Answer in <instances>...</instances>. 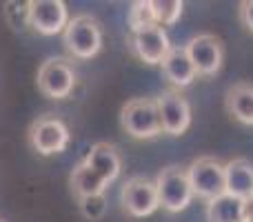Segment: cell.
<instances>
[{"label": "cell", "mask_w": 253, "mask_h": 222, "mask_svg": "<svg viewBox=\"0 0 253 222\" xmlns=\"http://www.w3.org/2000/svg\"><path fill=\"white\" fill-rule=\"evenodd\" d=\"M149 25H156L153 11H151V0H135V2H131L129 13H126V27H129V31H138Z\"/></svg>", "instance_id": "cell-19"}, {"label": "cell", "mask_w": 253, "mask_h": 222, "mask_svg": "<svg viewBox=\"0 0 253 222\" xmlns=\"http://www.w3.org/2000/svg\"><path fill=\"white\" fill-rule=\"evenodd\" d=\"M224 107L229 116L236 118L242 125L253 127V85L236 83L224 93Z\"/></svg>", "instance_id": "cell-16"}, {"label": "cell", "mask_w": 253, "mask_h": 222, "mask_svg": "<svg viewBox=\"0 0 253 222\" xmlns=\"http://www.w3.org/2000/svg\"><path fill=\"white\" fill-rule=\"evenodd\" d=\"M4 18L13 29H25L29 27V0L27 2H4Z\"/></svg>", "instance_id": "cell-20"}, {"label": "cell", "mask_w": 253, "mask_h": 222, "mask_svg": "<svg viewBox=\"0 0 253 222\" xmlns=\"http://www.w3.org/2000/svg\"><path fill=\"white\" fill-rule=\"evenodd\" d=\"M120 205L131 218H147L156 214L160 202H158L156 182L144 176H133L123 184L120 191Z\"/></svg>", "instance_id": "cell-8"}, {"label": "cell", "mask_w": 253, "mask_h": 222, "mask_svg": "<svg viewBox=\"0 0 253 222\" xmlns=\"http://www.w3.org/2000/svg\"><path fill=\"white\" fill-rule=\"evenodd\" d=\"M69 22V9L62 0H29V27L40 36L62 34Z\"/></svg>", "instance_id": "cell-11"}, {"label": "cell", "mask_w": 253, "mask_h": 222, "mask_svg": "<svg viewBox=\"0 0 253 222\" xmlns=\"http://www.w3.org/2000/svg\"><path fill=\"white\" fill-rule=\"evenodd\" d=\"M156 191L160 207L165 211H169V214H180L193 200V189L189 184L187 169H182L178 165H169L158 174Z\"/></svg>", "instance_id": "cell-3"}, {"label": "cell", "mask_w": 253, "mask_h": 222, "mask_svg": "<svg viewBox=\"0 0 253 222\" xmlns=\"http://www.w3.org/2000/svg\"><path fill=\"white\" fill-rule=\"evenodd\" d=\"M69 127L56 116H40L29 127V144L40 156H56L69 147Z\"/></svg>", "instance_id": "cell-6"}, {"label": "cell", "mask_w": 253, "mask_h": 222, "mask_svg": "<svg viewBox=\"0 0 253 222\" xmlns=\"http://www.w3.org/2000/svg\"><path fill=\"white\" fill-rule=\"evenodd\" d=\"M198 76H215L222 69L224 62V47L222 40L213 34H198L184 44Z\"/></svg>", "instance_id": "cell-10"}, {"label": "cell", "mask_w": 253, "mask_h": 222, "mask_svg": "<svg viewBox=\"0 0 253 222\" xmlns=\"http://www.w3.org/2000/svg\"><path fill=\"white\" fill-rule=\"evenodd\" d=\"M151 11H153V20L160 27H171L180 20L184 11V2L182 0H151Z\"/></svg>", "instance_id": "cell-18"}, {"label": "cell", "mask_w": 253, "mask_h": 222, "mask_svg": "<svg viewBox=\"0 0 253 222\" xmlns=\"http://www.w3.org/2000/svg\"><path fill=\"white\" fill-rule=\"evenodd\" d=\"M84 165L91 167L98 176L107 180V182H114L120 176V169H123V158H120L118 149L111 142H96L91 144V149L84 156Z\"/></svg>", "instance_id": "cell-13"}, {"label": "cell", "mask_w": 253, "mask_h": 222, "mask_svg": "<svg viewBox=\"0 0 253 222\" xmlns=\"http://www.w3.org/2000/svg\"><path fill=\"white\" fill-rule=\"evenodd\" d=\"M69 187L78 200H84V198L91 196H105L109 182L102 176H98L91 167H87L84 162H78L69 174Z\"/></svg>", "instance_id": "cell-15"}, {"label": "cell", "mask_w": 253, "mask_h": 222, "mask_svg": "<svg viewBox=\"0 0 253 222\" xmlns=\"http://www.w3.org/2000/svg\"><path fill=\"white\" fill-rule=\"evenodd\" d=\"M80 211L87 220H100L107 211V198L105 196H91L80 200Z\"/></svg>", "instance_id": "cell-21"}, {"label": "cell", "mask_w": 253, "mask_h": 222, "mask_svg": "<svg viewBox=\"0 0 253 222\" xmlns=\"http://www.w3.org/2000/svg\"><path fill=\"white\" fill-rule=\"evenodd\" d=\"M156 105L160 113L162 133L178 138L191 127V105L180 91H173V89L162 91L156 98Z\"/></svg>", "instance_id": "cell-9"}, {"label": "cell", "mask_w": 253, "mask_h": 222, "mask_svg": "<svg viewBox=\"0 0 253 222\" xmlns=\"http://www.w3.org/2000/svg\"><path fill=\"white\" fill-rule=\"evenodd\" d=\"M120 127L135 140H151L162 133L158 105L151 98H133L120 111Z\"/></svg>", "instance_id": "cell-2"}, {"label": "cell", "mask_w": 253, "mask_h": 222, "mask_svg": "<svg viewBox=\"0 0 253 222\" xmlns=\"http://www.w3.org/2000/svg\"><path fill=\"white\" fill-rule=\"evenodd\" d=\"M160 67H162V76H165L175 89L189 87V85L198 78V71H196V67H193L184 44L171 47V51L167 53V58L162 60Z\"/></svg>", "instance_id": "cell-12"}, {"label": "cell", "mask_w": 253, "mask_h": 222, "mask_svg": "<svg viewBox=\"0 0 253 222\" xmlns=\"http://www.w3.org/2000/svg\"><path fill=\"white\" fill-rule=\"evenodd\" d=\"M251 200H253V196H251Z\"/></svg>", "instance_id": "cell-23"}, {"label": "cell", "mask_w": 253, "mask_h": 222, "mask_svg": "<svg viewBox=\"0 0 253 222\" xmlns=\"http://www.w3.org/2000/svg\"><path fill=\"white\" fill-rule=\"evenodd\" d=\"M126 44H129L131 53L144 65H162V60L173 47L165 27L160 25H149L138 31H129Z\"/></svg>", "instance_id": "cell-7"}, {"label": "cell", "mask_w": 253, "mask_h": 222, "mask_svg": "<svg viewBox=\"0 0 253 222\" xmlns=\"http://www.w3.org/2000/svg\"><path fill=\"white\" fill-rule=\"evenodd\" d=\"M187 178L193 189V196L205 198L207 202L227 193L224 165L213 156H200L187 167Z\"/></svg>", "instance_id": "cell-4"}, {"label": "cell", "mask_w": 253, "mask_h": 222, "mask_svg": "<svg viewBox=\"0 0 253 222\" xmlns=\"http://www.w3.org/2000/svg\"><path fill=\"white\" fill-rule=\"evenodd\" d=\"M224 180H227L229 196L251 200L253 196V162L247 158H233L224 165Z\"/></svg>", "instance_id": "cell-14"}, {"label": "cell", "mask_w": 253, "mask_h": 222, "mask_svg": "<svg viewBox=\"0 0 253 222\" xmlns=\"http://www.w3.org/2000/svg\"><path fill=\"white\" fill-rule=\"evenodd\" d=\"M76 69L65 58H47L36 74L38 91L51 100H65L76 87Z\"/></svg>", "instance_id": "cell-5"}, {"label": "cell", "mask_w": 253, "mask_h": 222, "mask_svg": "<svg viewBox=\"0 0 253 222\" xmlns=\"http://www.w3.org/2000/svg\"><path fill=\"white\" fill-rule=\"evenodd\" d=\"M238 18L247 31H253V0H242L238 7Z\"/></svg>", "instance_id": "cell-22"}, {"label": "cell", "mask_w": 253, "mask_h": 222, "mask_svg": "<svg viewBox=\"0 0 253 222\" xmlns=\"http://www.w3.org/2000/svg\"><path fill=\"white\" fill-rule=\"evenodd\" d=\"M207 222H247V200L236 196H222L207 202Z\"/></svg>", "instance_id": "cell-17"}, {"label": "cell", "mask_w": 253, "mask_h": 222, "mask_svg": "<svg viewBox=\"0 0 253 222\" xmlns=\"http://www.w3.org/2000/svg\"><path fill=\"white\" fill-rule=\"evenodd\" d=\"M102 25L91 13H78L69 18L65 31H62V43L67 51L78 60H91L102 49Z\"/></svg>", "instance_id": "cell-1"}, {"label": "cell", "mask_w": 253, "mask_h": 222, "mask_svg": "<svg viewBox=\"0 0 253 222\" xmlns=\"http://www.w3.org/2000/svg\"><path fill=\"white\" fill-rule=\"evenodd\" d=\"M0 222H2V220H0Z\"/></svg>", "instance_id": "cell-24"}]
</instances>
